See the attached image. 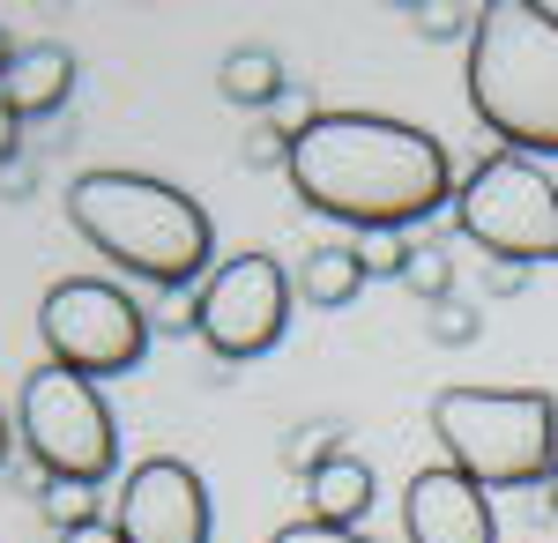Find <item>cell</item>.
Segmentation results:
<instances>
[{
	"label": "cell",
	"mask_w": 558,
	"mask_h": 543,
	"mask_svg": "<svg viewBox=\"0 0 558 543\" xmlns=\"http://www.w3.org/2000/svg\"><path fill=\"white\" fill-rule=\"evenodd\" d=\"M402 15H410V31H417V38H432V45H447V38H476V23H484V8H476V0H410V8H402Z\"/></svg>",
	"instance_id": "obj_15"
},
{
	"label": "cell",
	"mask_w": 558,
	"mask_h": 543,
	"mask_svg": "<svg viewBox=\"0 0 558 543\" xmlns=\"http://www.w3.org/2000/svg\"><path fill=\"white\" fill-rule=\"evenodd\" d=\"M60 543H128V536H120V521H89V529H75V536H60Z\"/></svg>",
	"instance_id": "obj_24"
},
{
	"label": "cell",
	"mask_w": 558,
	"mask_h": 543,
	"mask_svg": "<svg viewBox=\"0 0 558 543\" xmlns=\"http://www.w3.org/2000/svg\"><path fill=\"white\" fill-rule=\"evenodd\" d=\"M216 89H223V105H239V112H268V105L291 89V75H283V60H276L268 45H239V52H223Z\"/></svg>",
	"instance_id": "obj_14"
},
{
	"label": "cell",
	"mask_w": 558,
	"mask_h": 543,
	"mask_svg": "<svg viewBox=\"0 0 558 543\" xmlns=\"http://www.w3.org/2000/svg\"><path fill=\"white\" fill-rule=\"evenodd\" d=\"M112 521H120L128 543H209V529H216L209 484H202V469H186L179 455H149L128 469Z\"/></svg>",
	"instance_id": "obj_9"
},
{
	"label": "cell",
	"mask_w": 558,
	"mask_h": 543,
	"mask_svg": "<svg viewBox=\"0 0 558 543\" xmlns=\"http://www.w3.org/2000/svg\"><path fill=\"white\" fill-rule=\"evenodd\" d=\"M402 291L425 298V305H447V298H454V261L432 246V239H417V261L402 268Z\"/></svg>",
	"instance_id": "obj_17"
},
{
	"label": "cell",
	"mask_w": 558,
	"mask_h": 543,
	"mask_svg": "<svg viewBox=\"0 0 558 543\" xmlns=\"http://www.w3.org/2000/svg\"><path fill=\"white\" fill-rule=\"evenodd\" d=\"M0 97H8L23 120H52V112L75 97V52L60 38H31L15 52V68L0 75Z\"/></svg>",
	"instance_id": "obj_11"
},
{
	"label": "cell",
	"mask_w": 558,
	"mask_h": 543,
	"mask_svg": "<svg viewBox=\"0 0 558 543\" xmlns=\"http://www.w3.org/2000/svg\"><path fill=\"white\" fill-rule=\"evenodd\" d=\"M291 283H299L305 305H320V313H343V305L365 291L373 276H365L357 246H343V239H320V246H305V268L291 276Z\"/></svg>",
	"instance_id": "obj_13"
},
{
	"label": "cell",
	"mask_w": 558,
	"mask_h": 543,
	"mask_svg": "<svg viewBox=\"0 0 558 543\" xmlns=\"http://www.w3.org/2000/svg\"><path fill=\"white\" fill-rule=\"evenodd\" d=\"M470 112L514 157H558V8L484 0L470 38Z\"/></svg>",
	"instance_id": "obj_3"
},
{
	"label": "cell",
	"mask_w": 558,
	"mask_h": 543,
	"mask_svg": "<svg viewBox=\"0 0 558 543\" xmlns=\"http://www.w3.org/2000/svg\"><path fill=\"white\" fill-rule=\"evenodd\" d=\"M305 521H328V529H357L365 514H373V461L357 455H336L313 484H305Z\"/></svg>",
	"instance_id": "obj_12"
},
{
	"label": "cell",
	"mask_w": 558,
	"mask_h": 543,
	"mask_svg": "<svg viewBox=\"0 0 558 543\" xmlns=\"http://www.w3.org/2000/svg\"><path fill=\"white\" fill-rule=\"evenodd\" d=\"M291 305H299V283L283 276L276 253H231L194 298V335L209 342L216 365H254L283 342Z\"/></svg>",
	"instance_id": "obj_8"
},
{
	"label": "cell",
	"mask_w": 558,
	"mask_h": 543,
	"mask_svg": "<svg viewBox=\"0 0 558 543\" xmlns=\"http://www.w3.org/2000/svg\"><path fill=\"white\" fill-rule=\"evenodd\" d=\"M268 543H380V536H365V529H328V521H291V529H276Z\"/></svg>",
	"instance_id": "obj_21"
},
{
	"label": "cell",
	"mask_w": 558,
	"mask_h": 543,
	"mask_svg": "<svg viewBox=\"0 0 558 543\" xmlns=\"http://www.w3.org/2000/svg\"><path fill=\"white\" fill-rule=\"evenodd\" d=\"M484 291H492V298H521V291H529V268H507V261H484Z\"/></svg>",
	"instance_id": "obj_22"
},
{
	"label": "cell",
	"mask_w": 558,
	"mask_h": 543,
	"mask_svg": "<svg viewBox=\"0 0 558 543\" xmlns=\"http://www.w3.org/2000/svg\"><path fill=\"white\" fill-rule=\"evenodd\" d=\"M476 328H484V321H476V313L462 305V298H447V305H432V321H425V335L439 342V350H470V342H476Z\"/></svg>",
	"instance_id": "obj_20"
},
{
	"label": "cell",
	"mask_w": 558,
	"mask_h": 543,
	"mask_svg": "<svg viewBox=\"0 0 558 543\" xmlns=\"http://www.w3.org/2000/svg\"><path fill=\"white\" fill-rule=\"evenodd\" d=\"M402 536L410 543H499V514L484 484L462 476L454 461H432L402 484Z\"/></svg>",
	"instance_id": "obj_10"
},
{
	"label": "cell",
	"mask_w": 558,
	"mask_h": 543,
	"mask_svg": "<svg viewBox=\"0 0 558 543\" xmlns=\"http://www.w3.org/2000/svg\"><path fill=\"white\" fill-rule=\"evenodd\" d=\"M15 149H23V112H15V105L0 97V171L15 165Z\"/></svg>",
	"instance_id": "obj_23"
},
{
	"label": "cell",
	"mask_w": 558,
	"mask_h": 543,
	"mask_svg": "<svg viewBox=\"0 0 558 543\" xmlns=\"http://www.w3.org/2000/svg\"><path fill=\"white\" fill-rule=\"evenodd\" d=\"M68 224L83 231L89 246L105 253L120 276L149 283V291H194L209 283L216 268V224L209 209L172 186V179H149V171H83L68 179Z\"/></svg>",
	"instance_id": "obj_2"
},
{
	"label": "cell",
	"mask_w": 558,
	"mask_h": 543,
	"mask_svg": "<svg viewBox=\"0 0 558 543\" xmlns=\"http://www.w3.org/2000/svg\"><path fill=\"white\" fill-rule=\"evenodd\" d=\"M15 432L23 455L38 461L45 484H105L120 469V418L105 402V387L60 365H31L15 387Z\"/></svg>",
	"instance_id": "obj_5"
},
{
	"label": "cell",
	"mask_w": 558,
	"mask_h": 543,
	"mask_svg": "<svg viewBox=\"0 0 558 543\" xmlns=\"http://www.w3.org/2000/svg\"><path fill=\"white\" fill-rule=\"evenodd\" d=\"M157 321L142 313V298L112 276H60L52 291L38 298V342H45V365L60 373H83V379H112L134 373L142 350H149Z\"/></svg>",
	"instance_id": "obj_7"
},
{
	"label": "cell",
	"mask_w": 558,
	"mask_h": 543,
	"mask_svg": "<svg viewBox=\"0 0 558 543\" xmlns=\"http://www.w3.org/2000/svg\"><path fill=\"white\" fill-rule=\"evenodd\" d=\"M38 514L60 536H75V529L97 521V492H89V484H38Z\"/></svg>",
	"instance_id": "obj_18"
},
{
	"label": "cell",
	"mask_w": 558,
	"mask_h": 543,
	"mask_svg": "<svg viewBox=\"0 0 558 543\" xmlns=\"http://www.w3.org/2000/svg\"><path fill=\"white\" fill-rule=\"evenodd\" d=\"M15 447H23V432H15V424H8V410H0V469H8V455H15Z\"/></svg>",
	"instance_id": "obj_25"
},
{
	"label": "cell",
	"mask_w": 558,
	"mask_h": 543,
	"mask_svg": "<svg viewBox=\"0 0 558 543\" xmlns=\"http://www.w3.org/2000/svg\"><path fill=\"white\" fill-rule=\"evenodd\" d=\"M357 261H365V276H395L402 283V268L417 261V239L410 231H365L357 239Z\"/></svg>",
	"instance_id": "obj_19"
},
{
	"label": "cell",
	"mask_w": 558,
	"mask_h": 543,
	"mask_svg": "<svg viewBox=\"0 0 558 543\" xmlns=\"http://www.w3.org/2000/svg\"><path fill=\"white\" fill-rule=\"evenodd\" d=\"M291 194L328 224L365 231H417L454 209V165L447 142L387 112H313L291 142Z\"/></svg>",
	"instance_id": "obj_1"
},
{
	"label": "cell",
	"mask_w": 558,
	"mask_h": 543,
	"mask_svg": "<svg viewBox=\"0 0 558 543\" xmlns=\"http://www.w3.org/2000/svg\"><path fill=\"white\" fill-rule=\"evenodd\" d=\"M454 231L470 239L484 261L507 268H536L558 261V186L536 157L492 149L476 157V171L454 186Z\"/></svg>",
	"instance_id": "obj_6"
},
{
	"label": "cell",
	"mask_w": 558,
	"mask_h": 543,
	"mask_svg": "<svg viewBox=\"0 0 558 543\" xmlns=\"http://www.w3.org/2000/svg\"><path fill=\"white\" fill-rule=\"evenodd\" d=\"M15 52H23V45L8 38V23H0V75H8V68H15Z\"/></svg>",
	"instance_id": "obj_26"
},
{
	"label": "cell",
	"mask_w": 558,
	"mask_h": 543,
	"mask_svg": "<svg viewBox=\"0 0 558 543\" xmlns=\"http://www.w3.org/2000/svg\"><path fill=\"white\" fill-rule=\"evenodd\" d=\"M544 499H551V514H558V476H551V484H544Z\"/></svg>",
	"instance_id": "obj_27"
},
{
	"label": "cell",
	"mask_w": 558,
	"mask_h": 543,
	"mask_svg": "<svg viewBox=\"0 0 558 543\" xmlns=\"http://www.w3.org/2000/svg\"><path fill=\"white\" fill-rule=\"evenodd\" d=\"M432 439L484 492H529L558 476V395L551 387H439Z\"/></svg>",
	"instance_id": "obj_4"
},
{
	"label": "cell",
	"mask_w": 558,
	"mask_h": 543,
	"mask_svg": "<svg viewBox=\"0 0 558 543\" xmlns=\"http://www.w3.org/2000/svg\"><path fill=\"white\" fill-rule=\"evenodd\" d=\"M336 455H350V447H343V424H299V432L283 439V469L305 476V484H313Z\"/></svg>",
	"instance_id": "obj_16"
}]
</instances>
